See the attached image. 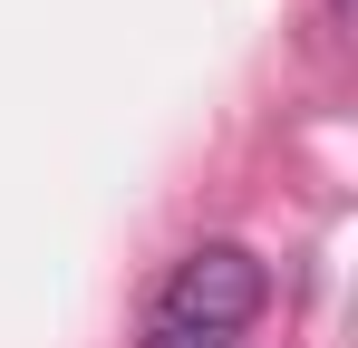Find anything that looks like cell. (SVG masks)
<instances>
[{
    "label": "cell",
    "mask_w": 358,
    "mask_h": 348,
    "mask_svg": "<svg viewBox=\"0 0 358 348\" xmlns=\"http://www.w3.org/2000/svg\"><path fill=\"white\" fill-rule=\"evenodd\" d=\"M262 300H271V271L242 252V242H203V252H184L165 300H155V319H184V329H252L262 319Z\"/></svg>",
    "instance_id": "1"
},
{
    "label": "cell",
    "mask_w": 358,
    "mask_h": 348,
    "mask_svg": "<svg viewBox=\"0 0 358 348\" xmlns=\"http://www.w3.org/2000/svg\"><path fill=\"white\" fill-rule=\"evenodd\" d=\"M145 348H233V339H223V329H184V319H155V329H145Z\"/></svg>",
    "instance_id": "2"
}]
</instances>
